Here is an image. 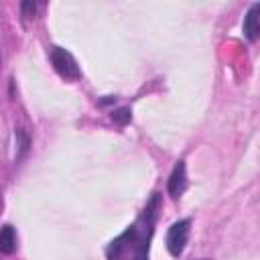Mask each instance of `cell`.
<instances>
[{"label": "cell", "instance_id": "cell-1", "mask_svg": "<svg viewBox=\"0 0 260 260\" xmlns=\"http://www.w3.org/2000/svg\"><path fill=\"white\" fill-rule=\"evenodd\" d=\"M49 57H51V65L55 67V71H57L63 79H67V81L79 79V75H81L79 65H77L75 57H73L67 49H63V47H53L51 53H49Z\"/></svg>", "mask_w": 260, "mask_h": 260}, {"label": "cell", "instance_id": "cell-2", "mask_svg": "<svg viewBox=\"0 0 260 260\" xmlns=\"http://www.w3.org/2000/svg\"><path fill=\"white\" fill-rule=\"evenodd\" d=\"M189 232H191V219H179L169 228V232H167V250H169L171 256L179 258L185 252Z\"/></svg>", "mask_w": 260, "mask_h": 260}, {"label": "cell", "instance_id": "cell-3", "mask_svg": "<svg viewBox=\"0 0 260 260\" xmlns=\"http://www.w3.org/2000/svg\"><path fill=\"white\" fill-rule=\"evenodd\" d=\"M167 189H169V195L171 197H181L183 191L187 189V169H185V160H179L171 175H169V183H167Z\"/></svg>", "mask_w": 260, "mask_h": 260}, {"label": "cell", "instance_id": "cell-4", "mask_svg": "<svg viewBox=\"0 0 260 260\" xmlns=\"http://www.w3.org/2000/svg\"><path fill=\"white\" fill-rule=\"evenodd\" d=\"M258 12H260V4H252L250 10L244 16V35L248 41H256L258 32H260V22H258Z\"/></svg>", "mask_w": 260, "mask_h": 260}, {"label": "cell", "instance_id": "cell-5", "mask_svg": "<svg viewBox=\"0 0 260 260\" xmlns=\"http://www.w3.org/2000/svg\"><path fill=\"white\" fill-rule=\"evenodd\" d=\"M16 250V234L12 225H2L0 228V252L2 254H12Z\"/></svg>", "mask_w": 260, "mask_h": 260}, {"label": "cell", "instance_id": "cell-6", "mask_svg": "<svg viewBox=\"0 0 260 260\" xmlns=\"http://www.w3.org/2000/svg\"><path fill=\"white\" fill-rule=\"evenodd\" d=\"M16 140H18V154H16V158H22L26 154V150H28L30 138H28V134L24 130H16Z\"/></svg>", "mask_w": 260, "mask_h": 260}, {"label": "cell", "instance_id": "cell-7", "mask_svg": "<svg viewBox=\"0 0 260 260\" xmlns=\"http://www.w3.org/2000/svg\"><path fill=\"white\" fill-rule=\"evenodd\" d=\"M130 118H132V112H130L128 108H120V110H114V112H112V120H114V122H118L120 126L128 124V122H130Z\"/></svg>", "mask_w": 260, "mask_h": 260}, {"label": "cell", "instance_id": "cell-8", "mask_svg": "<svg viewBox=\"0 0 260 260\" xmlns=\"http://www.w3.org/2000/svg\"><path fill=\"white\" fill-rule=\"evenodd\" d=\"M35 10H37V4H35V2H22V12H24V16H32Z\"/></svg>", "mask_w": 260, "mask_h": 260}]
</instances>
